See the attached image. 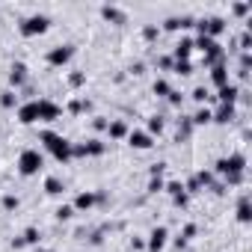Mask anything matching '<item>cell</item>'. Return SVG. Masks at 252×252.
Instances as JSON below:
<instances>
[{"label": "cell", "mask_w": 252, "mask_h": 252, "mask_svg": "<svg viewBox=\"0 0 252 252\" xmlns=\"http://www.w3.org/2000/svg\"><path fill=\"white\" fill-rule=\"evenodd\" d=\"M39 142L54 154V160H59V163L71 160V142H68L65 137H59V134H54V131H42V134H39Z\"/></svg>", "instance_id": "6da1fadb"}, {"label": "cell", "mask_w": 252, "mask_h": 252, "mask_svg": "<svg viewBox=\"0 0 252 252\" xmlns=\"http://www.w3.org/2000/svg\"><path fill=\"white\" fill-rule=\"evenodd\" d=\"M18 172L24 175V178H33V175H39L42 172V166H45V157H42V151L39 148H24L21 154H18Z\"/></svg>", "instance_id": "7a4b0ae2"}, {"label": "cell", "mask_w": 252, "mask_h": 252, "mask_svg": "<svg viewBox=\"0 0 252 252\" xmlns=\"http://www.w3.org/2000/svg\"><path fill=\"white\" fill-rule=\"evenodd\" d=\"M48 27H51V18L42 15V12H36V15H30V18L21 21V36H27V39L42 36V33H48Z\"/></svg>", "instance_id": "3957f363"}, {"label": "cell", "mask_w": 252, "mask_h": 252, "mask_svg": "<svg viewBox=\"0 0 252 252\" xmlns=\"http://www.w3.org/2000/svg\"><path fill=\"white\" fill-rule=\"evenodd\" d=\"M246 169V157L243 154H228V157H220L217 166H214V172L217 175H234V172H243Z\"/></svg>", "instance_id": "277c9868"}, {"label": "cell", "mask_w": 252, "mask_h": 252, "mask_svg": "<svg viewBox=\"0 0 252 252\" xmlns=\"http://www.w3.org/2000/svg\"><path fill=\"white\" fill-rule=\"evenodd\" d=\"M71 56H74V48L71 45H56V48H51L48 51V62L51 65H65V62H71Z\"/></svg>", "instance_id": "5b68a950"}, {"label": "cell", "mask_w": 252, "mask_h": 252, "mask_svg": "<svg viewBox=\"0 0 252 252\" xmlns=\"http://www.w3.org/2000/svg\"><path fill=\"white\" fill-rule=\"evenodd\" d=\"M36 104H39V122H56V119H59V113H62V110H59V104H54L51 98H39Z\"/></svg>", "instance_id": "8992f818"}, {"label": "cell", "mask_w": 252, "mask_h": 252, "mask_svg": "<svg viewBox=\"0 0 252 252\" xmlns=\"http://www.w3.org/2000/svg\"><path fill=\"white\" fill-rule=\"evenodd\" d=\"M128 145L137 148V151H148L154 145V140H151L148 131H128Z\"/></svg>", "instance_id": "52a82bcc"}, {"label": "cell", "mask_w": 252, "mask_h": 252, "mask_svg": "<svg viewBox=\"0 0 252 252\" xmlns=\"http://www.w3.org/2000/svg\"><path fill=\"white\" fill-rule=\"evenodd\" d=\"M166 240H169V231H166L163 225H157V228H151V234H148L145 246H148V252H160V249L166 246Z\"/></svg>", "instance_id": "ba28073f"}, {"label": "cell", "mask_w": 252, "mask_h": 252, "mask_svg": "<svg viewBox=\"0 0 252 252\" xmlns=\"http://www.w3.org/2000/svg\"><path fill=\"white\" fill-rule=\"evenodd\" d=\"M18 122H21V125H36V122H39V104H36V101L21 104V107H18Z\"/></svg>", "instance_id": "9c48e42d"}, {"label": "cell", "mask_w": 252, "mask_h": 252, "mask_svg": "<svg viewBox=\"0 0 252 252\" xmlns=\"http://www.w3.org/2000/svg\"><path fill=\"white\" fill-rule=\"evenodd\" d=\"M24 83H27V65H24V62H15L12 71H9V86H12V89H21Z\"/></svg>", "instance_id": "30bf717a"}, {"label": "cell", "mask_w": 252, "mask_h": 252, "mask_svg": "<svg viewBox=\"0 0 252 252\" xmlns=\"http://www.w3.org/2000/svg\"><path fill=\"white\" fill-rule=\"evenodd\" d=\"M234 119V104H220L217 110H211V122H220V125H228Z\"/></svg>", "instance_id": "8fae6325"}, {"label": "cell", "mask_w": 252, "mask_h": 252, "mask_svg": "<svg viewBox=\"0 0 252 252\" xmlns=\"http://www.w3.org/2000/svg\"><path fill=\"white\" fill-rule=\"evenodd\" d=\"M237 95H240V86H237V83H225L223 89H217L220 104H234V101H237Z\"/></svg>", "instance_id": "7c38bea8"}, {"label": "cell", "mask_w": 252, "mask_h": 252, "mask_svg": "<svg viewBox=\"0 0 252 252\" xmlns=\"http://www.w3.org/2000/svg\"><path fill=\"white\" fill-rule=\"evenodd\" d=\"M190 54H193V39H181V42L175 45V51H172V59H175V62H187Z\"/></svg>", "instance_id": "4fadbf2b"}, {"label": "cell", "mask_w": 252, "mask_h": 252, "mask_svg": "<svg viewBox=\"0 0 252 252\" xmlns=\"http://www.w3.org/2000/svg\"><path fill=\"white\" fill-rule=\"evenodd\" d=\"M193 48H199L202 54H217L220 51V42L211 39V36H199V39H193Z\"/></svg>", "instance_id": "5bb4252c"}, {"label": "cell", "mask_w": 252, "mask_h": 252, "mask_svg": "<svg viewBox=\"0 0 252 252\" xmlns=\"http://www.w3.org/2000/svg\"><path fill=\"white\" fill-rule=\"evenodd\" d=\"M211 80H214V86H217V89H223L225 83H228V68H225L223 62L214 65V68H211Z\"/></svg>", "instance_id": "9a60e30c"}, {"label": "cell", "mask_w": 252, "mask_h": 252, "mask_svg": "<svg viewBox=\"0 0 252 252\" xmlns=\"http://www.w3.org/2000/svg\"><path fill=\"white\" fill-rule=\"evenodd\" d=\"M95 202H98V196H95V193H80V196L74 199V205H71V208H74V211H89Z\"/></svg>", "instance_id": "2e32d148"}, {"label": "cell", "mask_w": 252, "mask_h": 252, "mask_svg": "<svg viewBox=\"0 0 252 252\" xmlns=\"http://www.w3.org/2000/svg\"><path fill=\"white\" fill-rule=\"evenodd\" d=\"M107 134H110V140H122V137H128V125L125 122H107Z\"/></svg>", "instance_id": "e0dca14e"}, {"label": "cell", "mask_w": 252, "mask_h": 252, "mask_svg": "<svg viewBox=\"0 0 252 252\" xmlns=\"http://www.w3.org/2000/svg\"><path fill=\"white\" fill-rule=\"evenodd\" d=\"M237 220H240V223H249V220H252V205H249L246 196L237 202Z\"/></svg>", "instance_id": "ac0fdd59"}, {"label": "cell", "mask_w": 252, "mask_h": 252, "mask_svg": "<svg viewBox=\"0 0 252 252\" xmlns=\"http://www.w3.org/2000/svg\"><path fill=\"white\" fill-rule=\"evenodd\" d=\"M101 15H104V21H113V24H122L125 21V15L116 6H101Z\"/></svg>", "instance_id": "d6986e66"}, {"label": "cell", "mask_w": 252, "mask_h": 252, "mask_svg": "<svg viewBox=\"0 0 252 252\" xmlns=\"http://www.w3.org/2000/svg\"><path fill=\"white\" fill-rule=\"evenodd\" d=\"M83 151H86V157H98V154H104V142L101 140H89L86 145H83Z\"/></svg>", "instance_id": "ffe728a7"}, {"label": "cell", "mask_w": 252, "mask_h": 252, "mask_svg": "<svg viewBox=\"0 0 252 252\" xmlns=\"http://www.w3.org/2000/svg\"><path fill=\"white\" fill-rule=\"evenodd\" d=\"M62 190H65V187H62V181H59V178H54V175H51V178H45V193H51V196H59Z\"/></svg>", "instance_id": "44dd1931"}, {"label": "cell", "mask_w": 252, "mask_h": 252, "mask_svg": "<svg viewBox=\"0 0 252 252\" xmlns=\"http://www.w3.org/2000/svg\"><path fill=\"white\" fill-rule=\"evenodd\" d=\"M163 190L169 193L172 199H178V196H187V190H184V184H178V181H169V184H163Z\"/></svg>", "instance_id": "7402d4cb"}, {"label": "cell", "mask_w": 252, "mask_h": 252, "mask_svg": "<svg viewBox=\"0 0 252 252\" xmlns=\"http://www.w3.org/2000/svg\"><path fill=\"white\" fill-rule=\"evenodd\" d=\"M190 122H193V125H208V122H211V110H208V107H199Z\"/></svg>", "instance_id": "603a6c76"}, {"label": "cell", "mask_w": 252, "mask_h": 252, "mask_svg": "<svg viewBox=\"0 0 252 252\" xmlns=\"http://www.w3.org/2000/svg\"><path fill=\"white\" fill-rule=\"evenodd\" d=\"M172 92V86H169V80H154V95H160V98H166V95H169Z\"/></svg>", "instance_id": "cb8c5ba5"}, {"label": "cell", "mask_w": 252, "mask_h": 252, "mask_svg": "<svg viewBox=\"0 0 252 252\" xmlns=\"http://www.w3.org/2000/svg\"><path fill=\"white\" fill-rule=\"evenodd\" d=\"M0 104H3L6 110H12V107L18 104V98H15V92H12V89H6L3 95H0Z\"/></svg>", "instance_id": "d4e9b609"}, {"label": "cell", "mask_w": 252, "mask_h": 252, "mask_svg": "<svg viewBox=\"0 0 252 252\" xmlns=\"http://www.w3.org/2000/svg\"><path fill=\"white\" fill-rule=\"evenodd\" d=\"M68 83L77 89V86H83V83H86V74H83V71H74V74H68Z\"/></svg>", "instance_id": "484cf974"}, {"label": "cell", "mask_w": 252, "mask_h": 252, "mask_svg": "<svg viewBox=\"0 0 252 252\" xmlns=\"http://www.w3.org/2000/svg\"><path fill=\"white\" fill-rule=\"evenodd\" d=\"M163 131V119L160 116H151L148 119V134H160Z\"/></svg>", "instance_id": "4316f807"}, {"label": "cell", "mask_w": 252, "mask_h": 252, "mask_svg": "<svg viewBox=\"0 0 252 252\" xmlns=\"http://www.w3.org/2000/svg\"><path fill=\"white\" fill-rule=\"evenodd\" d=\"M172 68H175V74H193V62L190 59L187 62H175Z\"/></svg>", "instance_id": "83f0119b"}, {"label": "cell", "mask_w": 252, "mask_h": 252, "mask_svg": "<svg viewBox=\"0 0 252 252\" xmlns=\"http://www.w3.org/2000/svg\"><path fill=\"white\" fill-rule=\"evenodd\" d=\"M157 33H160V30H157L154 24H148V27L142 30V39H145V42H154V39H157Z\"/></svg>", "instance_id": "f1b7e54d"}, {"label": "cell", "mask_w": 252, "mask_h": 252, "mask_svg": "<svg viewBox=\"0 0 252 252\" xmlns=\"http://www.w3.org/2000/svg\"><path fill=\"white\" fill-rule=\"evenodd\" d=\"M193 101L205 104V101H208V89H205V86H196V89H193Z\"/></svg>", "instance_id": "f546056e"}, {"label": "cell", "mask_w": 252, "mask_h": 252, "mask_svg": "<svg viewBox=\"0 0 252 252\" xmlns=\"http://www.w3.org/2000/svg\"><path fill=\"white\" fill-rule=\"evenodd\" d=\"M148 190H151V193H160V190H163V178H160V175H151Z\"/></svg>", "instance_id": "4dcf8cb0"}, {"label": "cell", "mask_w": 252, "mask_h": 252, "mask_svg": "<svg viewBox=\"0 0 252 252\" xmlns=\"http://www.w3.org/2000/svg\"><path fill=\"white\" fill-rule=\"evenodd\" d=\"M71 214H74V208H71V205H59V208H56V220H68Z\"/></svg>", "instance_id": "1f68e13d"}, {"label": "cell", "mask_w": 252, "mask_h": 252, "mask_svg": "<svg viewBox=\"0 0 252 252\" xmlns=\"http://www.w3.org/2000/svg\"><path fill=\"white\" fill-rule=\"evenodd\" d=\"M181 234H184V237L178 240V246H184V243H187V240H190V237L196 234V225H193V223H190V225H184V231H181Z\"/></svg>", "instance_id": "d6a6232c"}, {"label": "cell", "mask_w": 252, "mask_h": 252, "mask_svg": "<svg viewBox=\"0 0 252 252\" xmlns=\"http://www.w3.org/2000/svg\"><path fill=\"white\" fill-rule=\"evenodd\" d=\"M21 240H24V243H39V231H36V228L30 225V228L24 231V237H21Z\"/></svg>", "instance_id": "836d02e7"}, {"label": "cell", "mask_w": 252, "mask_h": 252, "mask_svg": "<svg viewBox=\"0 0 252 252\" xmlns=\"http://www.w3.org/2000/svg\"><path fill=\"white\" fill-rule=\"evenodd\" d=\"M3 208L6 211H15L18 208V196H3Z\"/></svg>", "instance_id": "e575fe53"}, {"label": "cell", "mask_w": 252, "mask_h": 252, "mask_svg": "<svg viewBox=\"0 0 252 252\" xmlns=\"http://www.w3.org/2000/svg\"><path fill=\"white\" fill-rule=\"evenodd\" d=\"M166 98H169V104H172V107H178V104H181V101H184V98H181V95H178V92H169V95H166Z\"/></svg>", "instance_id": "d590c367"}, {"label": "cell", "mask_w": 252, "mask_h": 252, "mask_svg": "<svg viewBox=\"0 0 252 252\" xmlns=\"http://www.w3.org/2000/svg\"><path fill=\"white\" fill-rule=\"evenodd\" d=\"M249 9H252V6H249V3H237V6H234V15H246V12H249Z\"/></svg>", "instance_id": "8d00e7d4"}, {"label": "cell", "mask_w": 252, "mask_h": 252, "mask_svg": "<svg viewBox=\"0 0 252 252\" xmlns=\"http://www.w3.org/2000/svg\"><path fill=\"white\" fill-rule=\"evenodd\" d=\"M172 65H175L172 56H160V68H172Z\"/></svg>", "instance_id": "74e56055"}]
</instances>
